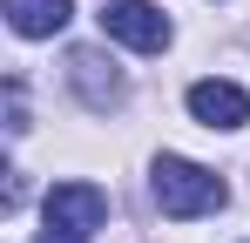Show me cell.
Masks as SVG:
<instances>
[{
    "label": "cell",
    "instance_id": "cell-1",
    "mask_svg": "<svg viewBox=\"0 0 250 243\" xmlns=\"http://www.w3.org/2000/svg\"><path fill=\"white\" fill-rule=\"evenodd\" d=\"M149 189H156V209L176 216V223L209 216V209H223V202H230L223 176L203 169V162H189V156H163V162H156V176H149Z\"/></svg>",
    "mask_w": 250,
    "mask_h": 243
},
{
    "label": "cell",
    "instance_id": "cell-2",
    "mask_svg": "<svg viewBox=\"0 0 250 243\" xmlns=\"http://www.w3.org/2000/svg\"><path fill=\"white\" fill-rule=\"evenodd\" d=\"M41 216H47V237L54 243H88L108 223V196L95 182H54L47 202H41Z\"/></svg>",
    "mask_w": 250,
    "mask_h": 243
},
{
    "label": "cell",
    "instance_id": "cell-3",
    "mask_svg": "<svg viewBox=\"0 0 250 243\" xmlns=\"http://www.w3.org/2000/svg\"><path fill=\"white\" fill-rule=\"evenodd\" d=\"M102 34L135 47V54H163L169 47V14L149 7V0H108L102 7Z\"/></svg>",
    "mask_w": 250,
    "mask_h": 243
},
{
    "label": "cell",
    "instance_id": "cell-4",
    "mask_svg": "<svg viewBox=\"0 0 250 243\" xmlns=\"http://www.w3.org/2000/svg\"><path fill=\"white\" fill-rule=\"evenodd\" d=\"M189 115L203 122V128H244L250 122V95L237 81H196L189 88Z\"/></svg>",
    "mask_w": 250,
    "mask_h": 243
},
{
    "label": "cell",
    "instance_id": "cell-5",
    "mask_svg": "<svg viewBox=\"0 0 250 243\" xmlns=\"http://www.w3.org/2000/svg\"><path fill=\"white\" fill-rule=\"evenodd\" d=\"M68 81L82 88V101L95 108V115H108V108L122 101V75H115L95 47H75V54H68Z\"/></svg>",
    "mask_w": 250,
    "mask_h": 243
},
{
    "label": "cell",
    "instance_id": "cell-6",
    "mask_svg": "<svg viewBox=\"0 0 250 243\" xmlns=\"http://www.w3.org/2000/svg\"><path fill=\"white\" fill-rule=\"evenodd\" d=\"M68 14H75V0H7V20H14V34L27 40H47L68 27Z\"/></svg>",
    "mask_w": 250,
    "mask_h": 243
}]
</instances>
